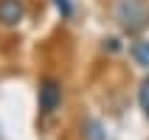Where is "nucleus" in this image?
<instances>
[{"instance_id": "nucleus-1", "label": "nucleus", "mask_w": 149, "mask_h": 140, "mask_svg": "<svg viewBox=\"0 0 149 140\" xmlns=\"http://www.w3.org/2000/svg\"><path fill=\"white\" fill-rule=\"evenodd\" d=\"M110 17L127 37H141L149 28V0H110Z\"/></svg>"}, {"instance_id": "nucleus-2", "label": "nucleus", "mask_w": 149, "mask_h": 140, "mask_svg": "<svg viewBox=\"0 0 149 140\" xmlns=\"http://www.w3.org/2000/svg\"><path fill=\"white\" fill-rule=\"evenodd\" d=\"M62 98H65V87L56 76H42L40 87H37V104H40V115L51 118L54 112H59L62 107Z\"/></svg>"}, {"instance_id": "nucleus-3", "label": "nucleus", "mask_w": 149, "mask_h": 140, "mask_svg": "<svg viewBox=\"0 0 149 140\" xmlns=\"http://www.w3.org/2000/svg\"><path fill=\"white\" fill-rule=\"evenodd\" d=\"M25 14H28L25 0H0V25L14 28L25 20Z\"/></svg>"}, {"instance_id": "nucleus-4", "label": "nucleus", "mask_w": 149, "mask_h": 140, "mask_svg": "<svg viewBox=\"0 0 149 140\" xmlns=\"http://www.w3.org/2000/svg\"><path fill=\"white\" fill-rule=\"evenodd\" d=\"M79 129H82V140H107V129L99 118H82Z\"/></svg>"}, {"instance_id": "nucleus-5", "label": "nucleus", "mask_w": 149, "mask_h": 140, "mask_svg": "<svg viewBox=\"0 0 149 140\" xmlns=\"http://www.w3.org/2000/svg\"><path fill=\"white\" fill-rule=\"evenodd\" d=\"M130 56L135 59V65H141L149 70V39L143 37H135V42L130 45Z\"/></svg>"}, {"instance_id": "nucleus-6", "label": "nucleus", "mask_w": 149, "mask_h": 140, "mask_svg": "<svg viewBox=\"0 0 149 140\" xmlns=\"http://www.w3.org/2000/svg\"><path fill=\"white\" fill-rule=\"evenodd\" d=\"M138 104H141L143 115L149 118V76H146V79H143L141 84H138Z\"/></svg>"}, {"instance_id": "nucleus-7", "label": "nucleus", "mask_w": 149, "mask_h": 140, "mask_svg": "<svg viewBox=\"0 0 149 140\" xmlns=\"http://www.w3.org/2000/svg\"><path fill=\"white\" fill-rule=\"evenodd\" d=\"M54 6H56V11H59V17L62 20H70L73 17V0H54Z\"/></svg>"}, {"instance_id": "nucleus-8", "label": "nucleus", "mask_w": 149, "mask_h": 140, "mask_svg": "<svg viewBox=\"0 0 149 140\" xmlns=\"http://www.w3.org/2000/svg\"><path fill=\"white\" fill-rule=\"evenodd\" d=\"M101 48H104V50H110V53H118V50H121V39H118V37H107Z\"/></svg>"}]
</instances>
